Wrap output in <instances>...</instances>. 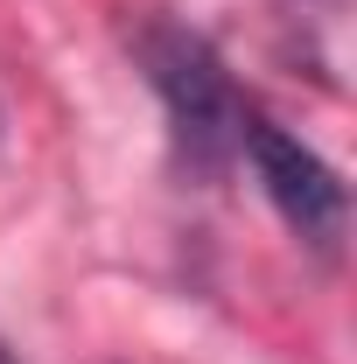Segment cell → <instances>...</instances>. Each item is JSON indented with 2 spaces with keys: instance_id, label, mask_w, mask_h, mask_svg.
I'll return each mask as SVG.
<instances>
[{
  "instance_id": "1",
  "label": "cell",
  "mask_w": 357,
  "mask_h": 364,
  "mask_svg": "<svg viewBox=\"0 0 357 364\" xmlns=\"http://www.w3.org/2000/svg\"><path fill=\"white\" fill-rule=\"evenodd\" d=\"M134 63L147 77V91L161 98V112H169L176 154L196 176H224L238 161V147H245L252 105L238 98L231 70L218 63V49L196 28H182V21H147L134 36Z\"/></svg>"
},
{
  "instance_id": "2",
  "label": "cell",
  "mask_w": 357,
  "mask_h": 364,
  "mask_svg": "<svg viewBox=\"0 0 357 364\" xmlns=\"http://www.w3.org/2000/svg\"><path fill=\"white\" fill-rule=\"evenodd\" d=\"M245 161H252V176L260 189L273 196V210L287 218V231L315 245V252H336L343 245V225H351V189L343 176L315 154L309 140H294L287 127H273V119H245V147H238Z\"/></svg>"
},
{
  "instance_id": "3",
  "label": "cell",
  "mask_w": 357,
  "mask_h": 364,
  "mask_svg": "<svg viewBox=\"0 0 357 364\" xmlns=\"http://www.w3.org/2000/svg\"><path fill=\"white\" fill-rule=\"evenodd\" d=\"M0 364H14V358H7V350H0Z\"/></svg>"
}]
</instances>
